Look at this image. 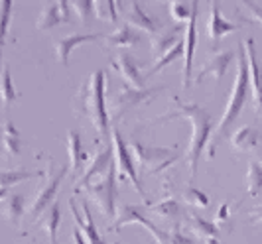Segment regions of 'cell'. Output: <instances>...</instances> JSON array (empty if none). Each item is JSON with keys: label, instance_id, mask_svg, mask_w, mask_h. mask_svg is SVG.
I'll use <instances>...</instances> for the list:
<instances>
[{"label": "cell", "instance_id": "6da1fadb", "mask_svg": "<svg viewBox=\"0 0 262 244\" xmlns=\"http://www.w3.org/2000/svg\"><path fill=\"white\" fill-rule=\"evenodd\" d=\"M176 116H184L191 124V138H189V146H187V154L185 160L189 162V171H191V181L197 178V166H199V158L203 154L205 146L209 138L213 136V122H211V115L195 103H184L180 99H176V113L168 116H162L158 122H166Z\"/></svg>", "mask_w": 262, "mask_h": 244}, {"label": "cell", "instance_id": "7a4b0ae2", "mask_svg": "<svg viewBox=\"0 0 262 244\" xmlns=\"http://www.w3.org/2000/svg\"><path fill=\"white\" fill-rule=\"evenodd\" d=\"M249 91H250V81H249V65H247V55H245V46L243 41H238V52H236V77H235V85H233V91H231V97H229V103L225 106L223 115H221V120L217 124V128L213 132V140L209 144V158L215 156V150L219 146V142L225 138L227 130L233 126L238 115L243 113L245 104H247V99H249Z\"/></svg>", "mask_w": 262, "mask_h": 244}, {"label": "cell", "instance_id": "3957f363", "mask_svg": "<svg viewBox=\"0 0 262 244\" xmlns=\"http://www.w3.org/2000/svg\"><path fill=\"white\" fill-rule=\"evenodd\" d=\"M105 81L106 75L103 69L93 71L87 83L81 87V101H83V110L87 113L91 124L99 134L105 136L108 132V113H106L105 103Z\"/></svg>", "mask_w": 262, "mask_h": 244}, {"label": "cell", "instance_id": "277c9868", "mask_svg": "<svg viewBox=\"0 0 262 244\" xmlns=\"http://www.w3.org/2000/svg\"><path fill=\"white\" fill-rule=\"evenodd\" d=\"M130 152L134 156V162L148 173H160L166 167H170L180 156L173 148H162V146H148L138 140L130 142Z\"/></svg>", "mask_w": 262, "mask_h": 244}, {"label": "cell", "instance_id": "5b68a950", "mask_svg": "<svg viewBox=\"0 0 262 244\" xmlns=\"http://www.w3.org/2000/svg\"><path fill=\"white\" fill-rule=\"evenodd\" d=\"M85 191L95 199V203L99 205L101 213L106 218H113L117 215V164L113 162L108 171L103 175V180L97 183H89L85 185Z\"/></svg>", "mask_w": 262, "mask_h": 244}, {"label": "cell", "instance_id": "8992f818", "mask_svg": "<svg viewBox=\"0 0 262 244\" xmlns=\"http://www.w3.org/2000/svg\"><path fill=\"white\" fill-rule=\"evenodd\" d=\"M111 138H113V150H115V164L118 166V173L128 178L134 185V189L138 191V195L144 199V203L148 205L150 199L146 195L144 187H142V181L138 178V171H136V164H134V156H132L128 144L124 142V138L120 136V132L117 128L111 130Z\"/></svg>", "mask_w": 262, "mask_h": 244}, {"label": "cell", "instance_id": "52a82bcc", "mask_svg": "<svg viewBox=\"0 0 262 244\" xmlns=\"http://www.w3.org/2000/svg\"><path fill=\"white\" fill-rule=\"evenodd\" d=\"M128 223H136V225H142L146 231H150V234L154 236V240L158 244H171L170 242V232L162 231V229H158L154 223H150L148 218L144 217V213L140 211V207L138 205H120L118 207V213H117V225H113L111 229L115 231V229H122L124 225H128Z\"/></svg>", "mask_w": 262, "mask_h": 244}, {"label": "cell", "instance_id": "ba28073f", "mask_svg": "<svg viewBox=\"0 0 262 244\" xmlns=\"http://www.w3.org/2000/svg\"><path fill=\"white\" fill-rule=\"evenodd\" d=\"M66 173H67V166H61L55 173H52V175L48 178L46 185L39 189L38 195H36V199H34V203L28 209V213L34 218L39 217V215H43V211L53 203V199H55V195L59 191V185H61V181L66 178Z\"/></svg>", "mask_w": 262, "mask_h": 244}, {"label": "cell", "instance_id": "9c48e42d", "mask_svg": "<svg viewBox=\"0 0 262 244\" xmlns=\"http://www.w3.org/2000/svg\"><path fill=\"white\" fill-rule=\"evenodd\" d=\"M197 10H199V4H193V12L191 18L187 20V26H185V39H184V77H182V87L189 89L191 85V71H193V55H195V46H197Z\"/></svg>", "mask_w": 262, "mask_h": 244}, {"label": "cell", "instance_id": "30bf717a", "mask_svg": "<svg viewBox=\"0 0 262 244\" xmlns=\"http://www.w3.org/2000/svg\"><path fill=\"white\" fill-rule=\"evenodd\" d=\"M245 55H247V65H249V81H250V93H252V103L256 110H262V67L256 57V48L254 39H245Z\"/></svg>", "mask_w": 262, "mask_h": 244}, {"label": "cell", "instance_id": "8fae6325", "mask_svg": "<svg viewBox=\"0 0 262 244\" xmlns=\"http://www.w3.org/2000/svg\"><path fill=\"white\" fill-rule=\"evenodd\" d=\"M113 162H115V150H113V144H106V146H103V148H99V150L93 154V158H89L87 167H85V171H83V175H81V180H79L77 187H85V185H89L95 175H101V173L105 175Z\"/></svg>", "mask_w": 262, "mask_h": 244}, {"label": "cell", "instance_id": "7c38bea8", "mask_svg": "<svg viewBox=\"0 0 262 244\" xmlns=\"http://www.w3.org/2000/svg\"><path fill=\"white\" fill-rule=\"evenodd\" d=\"M69 207H71V213H73V218H75V225H77V229H81L87 244H105L103 236H101V232L97 231V225H95V218H93V213H91V207L87 205V201H81V213H79L75 199H69Z\"/></svg>", "mask_w": 262, "mask_h": 244}, {"label": "cell", "instance_id": "4fadbf2b", "mask_svg": "<svg viewBox=\"0 0 262 244\" xmlns=\"http://www.w3.org/2000/svg\"><path fill=\"white\" fill-rule=\"evenodd\" d=\"M113 67L118 69V73L122 75L124 79V83H126V87H130V89H136V91H144L146 85H144V79L140 75V69H138V61L134 59V55L130 52H126V50H120L117 53V57H115V61H113Z\"/></svg>", "mask_w": 262, "mask_h": 244}, {"label": "cell", "instance_id": "5bb4252c", "mask_svg": "<svg viewBox=\"0 0 262 244\" xmlns=\"http://www.w3.org/2000/svg\"><path fill=\"white\" fill-rule=\"evenodd\" d=\"M233 59H235V52H233V50L215 52L209 59L205 61V63L201 65V69H199V73L195 75V79H193V81H195V83H201V81L207 77V75H211V77L219 83V81L223 79L225 73H227L229 65L233 63Z\"/></svg>", "mask_w": 262, "mask_h": 244}, {"label": "cell", "instance_id": "9a60e30c", "mask_svg": "<svg viewBox=\"0 0 262 244\" xmlns=\"http://www.w3.org/2000/svg\"><path fill=\"white\" fill-rule=\"evenodd\" d=\"M61 22H69V2H66V0H61L57 4H46L39 12L36 26H38V30L46 32V30H52L53 26H57Z\"/></svg>", "mask_w": 262, "mask_h": 244}, {"label": "cell", "instance_id": "2e32d148", "mask_svg": "<svg viewBox=\"0 0 262 244\" xmlns=\"http://www.w3.org/2000/svg\"><path fill=\"white\" fill-rule=\"evenodd\" d=\"M160 89H144V91H136V89H130V87H124V89L118 93L117 97H115V110H117L118 115L117 116H122L124 113H128L130 108L134 106H138V104H142L148 101V97L152 95V93H158Z\"/></svg>", "mask_w": 262, "mask_h": 244}, {"label": "cell", "instance_id": "e0dca14e", "mask_svg": "<svg viewBox=\"0 0 262 244\" xmlns=\"http://www.w3.org/2000/svg\"><path fill=\"white\" fill-rule=\"evenodd\" d=\"M235 30H238V24L225 20L223 14H221V6L217 2H213L209 6V18H207V36H209V39L217 41V39H221L223 36L235 32Z\"/></svg>", "mask_w": 262, "mask_h": 244}, {"label": "cell", "instance_id": "ac0fdd59", "mask_svg": "<svg viewBox=\"0 0 262 244\" xmlns=\"http://www.w3.org/2000/svg\"><path fill=\"white\" fill-rule=\"evenodd\" d=\"M67 154H69V166H71V173L77 178L81 167L89 162V154L85 152L83 148V142H81V134L77 130H71L67 132Z\"/></svg>", "mask_w": 262, "mask_h": 244}, {"label": "cell", "instance_id": "d6986e66", "mask_svg": "<svg viewBox=\"0 0 262 244\" xmlns=\"http://www.w3.org/2000/svg\"><path fill=\"white\" fill-rule=\"evenodd\" d=\"M97 39H101V34H71L67 38L57 39V43H55V55H57L59 63L67 65L69 63V55H71V52L77 46L87 43V41H97Z\"/></svg>", "mask_w": 262, "mask_h": 244}, {"label": "cell", "instance_id": "ffe728a7", "mask_svg": "<svg viewBox=\"0 0 262 244\" xmlns=\"http://www.w3.org/2000/svg\"><path fill=\"white\" fill-rule=\"evenodd\" d=\"M126 24L130 28H138V30H144L148 34H156L158 30V24L156 20L150 16L148 12H144V8L138 4V2H132L128 4V12H126Z\"/></svg>", "mask_w": 262, "mask_h": 244}, {"label": "cell", "instance_id": "44dd1931", "mask_svg": "<svg viewBox=\"0 0 262 244\" xmlns=\"http://www.w3.org/2000/svg\"><path fill=\"white\" fill-rule=\"evenodd\" d=\"M231 144L238 152H247V150H254L262 144V132L252 126H241L238 130L233 132L231 136Z\"/></svg>", "mask_w": 262, "mask_h": 244}, {"label": "cell", "instance_id": "7402d4cb", "mask_svg": "<svg viewBox=\"0 0 262 244\" xmlns=\"http://www.w3.org/2000/svg\"><path fill=\"white\" fill-rule=\"evenodd\" d=\"M189 227L195 232V236L203 238L207 244H219V229L215 223H209L203 217H199L195 211L189 213Z\"/></svg>", "mask_w": 262, "mask_h": 244}, {"label": "cell", "instance_id": "603a6c76", "mask_svg": "<svg viewBox=\"0 0 262 244\" xmlns=\"http://www.w3.org/2000/svg\"><path fill=\"white\" fill-rule=\"evenodd\" d=\"M105 41L108 46L117 48V50H124V48L136 46V43L140 41V36L136 34L134 28H130L128 24H122V26H118L113 34H108L105 38Z\"/></svg>", "mask_w": 262, "mask_h": 244}, {"label": "cell", "instance_id": "cb8c5ba5", "mask_svg": "<svg viewBox=\"0 0 262 244\" xmlns=\"http://www.w3.org/2000/svg\"><path fill=\"white\" fill-rule=\"evenodd\" d=\"M59 220H61V209H59V203H57V201H53L52 205L43 211V217L39 220L41 229L48 232V236H50V244H57Z\"/></svg>", "mask_w": 262, "mask_h": 244}, {"label": "cell", "instance_id": "d4e9b609", "mask_svg": "<svg viewBox=\"0 0 262 244\" xmlns=\"http://www.w3.org/2000/svg\"><path fill=\"white\" fill-rule=\"evenodd\" d=\"M2 144H4V150L10 156H18L22 152V136L10 118L4 120V124H2Z\"/></svg>", "mask_w": 262, "mask_h": 244}, {"label": "cell", "instance_id": "484cf974", "mask_svg": "<svg viewBox=\"0 0 262 244\" xmlns=\"http://www.w3.org/2000/svg\"><path fill=\"white\" fill-rule=\"evenodd\" d=\"M16 97H18V93H16V87H14L10 69L2 67L0 69V103H2V108L8 110L14 101H16Z\"/></svg>", "mask_w": 262, "mask_h": 244}, {"label": "cell", "instance_id": "4316f807", "mask_svg": "<svg viewBox=\"0 0 262 244\" xmlns=\"http://www.w3.org/2000/svg\"><path fill=\"white\" fill-rule=\"evenodd\" d=\"M178 32H180V28H170L164 34H154L152 36V50H154V53H156L158 57L162 53H166L168 50H171L178 41H182V38L178 36Z\"/></svg>", "mask_w": 262, "mask_h": 244}, {"label": "cell", "instance_id": "83f0119b", "mask_svg": "<svg viewBox=\"0 0 262 244\" xmlns=\"http://www.w3.org/2000/svg\"><path fill=\"white\" fill-rule=\"evenodd\" d=\"M43 173L41 171H24V169H6V171H0V187L2 189H8L20 181L34 180V178H41Z\"/></svg>", "mask_w": 262, "mask_h": 244}, {"label": "cell", "instance_id": "f1b7e54d", "mask_svg": "<svg viewBox=\"0 0 262 244\" xmlns=\"http://www.w3.org/2000/svg\"><path fill=\"white\" fill-rule=\"evenodd\" d=\"M24 207H26L24 195H20V193H10L8 199H6V207H4L6 218H8L10 223H14V225H18V220L22 218L24 211H26Z\"/></svg>", "mask_w": 262, "mask_h": 244}, {"label": "cell", "instance_id": "f546056e", "mask_svg": "<svg viewBox=\"0 0 262 244\" xmlns=\"http://www.w3.org/2000/svg\"><path fill=\"white\" fill-rule=\"evenodd\" d=\"M182 53H184V39H182V41H178V43H176L171 50H168L166 53H162V55H160V57L156 59V61H154V65H152V67L146 71V75H148V77L156 75L158 71H162L166 65H170L171 61H176V59H178Z\"/></svg>", "mask_w": 262, "mask_h": 244}, {"label": "cell", "instance_id": "4dcf8cb0", "mask_svg": "<svg viewBox=\"0 0 262 244\" xmlns=\"http://www.w3.org/2000/svg\"><path fill=\"white\" fill-rule=\"evenodd\" d=\"M262 189V164L256 160H250L247 169V191L249 197H256Z\"/></svg>", "mask_w": 262, "mask_h": 244}, {"label": "cell", "instance_id": "1f68e13d", "mask_svg": "<svg viewBox=\"0 0 262 244\" xmlns=\"http://www.w3.org/2000/svg\"><path fill=\"white\" fill-rule=\"evenodd\" d=\"M12 2H0V69H2V48L6 41V34L10 28V20H12Z\"/></svg>", "mask_w": 262, "mask_h": 244}, {"label": "cell", "instance_id": "d6a6232c", "mask_svg": "<svg viewBox=\"0 0 262 244\" xmlns=\"http://www.w3.org/2000/svg\"><path fill=\"white\" fill-rule=\"evenodd\" d=\"M69 8H73V12L81 18L83 24H89L91 18H95V2L93 0H73V2H69Z\"/></svg>", "mask_w": 262, "mask_h": 244}, {"label": "cell", "instance_id": "836d02e7", "mask_svg": "<svg viewBox=\"0 0 262 244\" xmlns=\"http://www.w3.org/2000/svg\"><path fill=\"white\" fill-rule=\"evenodd\" d=\"M95 16L105 20V22H113L117 24L118 12H117V4L113 0H105V2H95Z\"/></svg>", "mask_w": 262, "mask_h": 244}, {"label": "cell", "instance_id": "e575fe53", "mask_svg": "<svg viewBox=\"0 0 262 244\" xmlns=\"http://www.w3.org/2000/svg\"><path fill=\"white\" fill-rule=\"evenodd\" d=\"M152 211L154 213H158L160 217L164 218H173L178 217L180 213H182V207H180V203L176 201V199H166V201H160V203H156V205H152Z\"/></svg>", "mask_w": 262, "mask_h": 244}, {"label": "cell", "instance_id": "d590c367", "mask_svg": "<svg viewBox=\"0 0 262 244\" xmlns=\"http://www.w3.org/2000/svg\"><path fill=\"white\" fill-rule=\"evenodd\" d=\"M168 10H170L171 18H176L178 22H184V20H189V18H191L193 4H189V2H170Z\"/></svg>", "mask_w": 262, "mask_h": 244}, {"label": "cell", "instance_id": "8d00e7d4", "mask_svg": "<svg viewBox=\"0 0 262 244\" xmlns=\"http://www.w3.org/2000/svg\"><path fill=\"white\" fill-rule=\"evenodd\" d=\"M185 197H187V201H189L191 205H195V207L209 205V197L203 191H199V189H193V187H189V189L185 191Z\"/></svg>", "mask_w": 262, "mask_h": 244}, {"label": "cell", "instance_id": "74e56055", "mask_svg": "<svg viewBox=\"0 0 262 244\" xmlns=\"http://www.w3.org/2000/svg\"><path fill=\"white\" fill-rule=\"evenodd\" d=\"M243 8H245L247 12H250L254 22L262 24V6H256V4H252V2H243Z\"/></svg>", "mask_w": 262, "mask_h": 244}, {"label": "cell", "instance_id": "f35d334b", "mask_svg": "<svg viewBox=\"0 0 262 244\" xmlns=\"http://www.w3.org/2000/svg\"><path fill=\"white\" fill-rule=\"evenodd\" d=\"M170 242L171 244H193V238H187V236H184L180 231H171Z\"/></svg>", "mask_w": 262, "mask_h": 244}, {"label": "cell", "instance_id": "ab89813d", "mask_svg": "<svg viewBox=\"0 0 262 244\" xmlns=\"http://www.w3.org/2000/svg\"><path fill=\"white\" fill-rule=\"evenodd\" d=\"M249 218L254 223V225H262V205L258 207H252L249 213Z\"/></svg>", "mask_w": 262, "mask_h": 244}, {"label": "cell", "instance_id": "60d3db41", "mask_svg": "<svg viewBox=\"0 0 262 244\" xmlns=\"http://www.w3.org/2000/svg\"><path fill=\"white\" fill-rule=\"evenodd\" d=\"M225 218H229V205H227V203H223V205L219 207V213H217V217H215V223L225 220Z\"/></svg>", "mask_w": 262, "mask_h": 244}, {"label": "cell", "instance_id": "b9f144b4", "mask_svg": "<svg viewBox=\"0 0 262 244\" xmlns=\"http://www.w3.org/2000/svg\"><path fill=\"white\" fill-rule=\"evenodd\" d=\"M73 240H75V244H87V240H85V236H83V232L79 231L77 227L73 229Z\"/></svg>", "mask_w": 262, "mask_h": 244}, {"label": "cell", "instance_id": "7bdbcfd3", "mask_svg": "<svg viewBox=\"0 0 262 244\" xmlns=\"http://www.w3.org/2000/svg\"><path fill=\"white\" fill-rule=\"evenodd\" d=\"M6 193H8V189H2V187H0V201L6 197Z\"/></svg>", "mask_w": 262, "mask_h": 244}, {"label": "cell", "instance_id": "ee69618b", "mask_svg": "<svg viewBox=\"0 0 262 244\" xmlns=\"http://www.w3.org/2000/svg\"><path fill=\"white\" fill-rule=\"evenodd\" d=\"M0 136H2V128H0Z\"/></svg>", "mask_w": 262, "mask_h": 244}, {"label": "cell", "instance_id": "f6af8a7d", "mask_svg": "<svg viewBox=\"0 0 262 244\" xmlns=\"http://www.w3.org/2000/svg\"><path fill=\"white\" fill-rule=\"evenodd\" d=\"M0 152H2V146H0Z\"/></svg>", "mask_w": 262, "mask_h": 244}]
</instances>
